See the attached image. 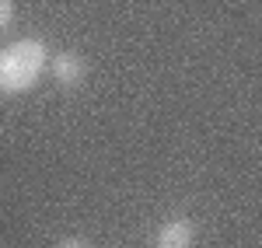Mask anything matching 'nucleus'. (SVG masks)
Here are the masks:
<instances>
[{
  "mask_svg": "<svg viewBox=\"0 0 262 248\" xmlns=\"http://www.w3.org/2000/svg\"><path fill=\"white\" fill-rule=\"evenodd\" d=\"M56 248H88V241H84L81 234H67V238L56 241Z\"/></svg>",
  "mask_w": 262,
  "mask_h": 248,
  "instance_id": "5",
  "label": "nucleus"
},
{
  "mask_svg": "<svg viewBox=\"0 0 262 248\" xmlns=\"http://www.w3.org/2000/svg\"><path fill=\"white\" fill-rule=\"evenodd\" d=\"M49 77L60 87H77L88 77V60H84L81 53H74V49H63V53H56L49 60Z\"/></svg>",
  "mask_w": 262,
  "mask_h": 248,
  "instance_id": "2",
  "label": "nucleus"
},
{
  "mask_svg": "<svg viewBox=\"0 0 262 248\" xmlns=\"http://www.w3.org/2000/svg\"><path fill=\"white\" fill-rule=\"evenodd\" d=\"M14 25V0H0V35Z\"/></svg>",
  "mask_w": 262,
  "mask_h": 248,
  "instance_id": "4",
  "label": "nucleus"
},
{
  "mask_svg": "<svg viewBox=\"0 0 262 248\" xmlns=\"http://www.w3.org/2000/svg\"><path fill=\"white\" fill-rule=\"evenodd\" d=\"M49 70V46L35 35L21 42H11L0 49V95L14 98L32 91L42 81V74Z\"/></svg>",
  "mask_w": 262,
  "mask_h": 248,
  "instance_id": "1",
  "label": "nucleus"
},
{
  "mask_svg": "<svg viewBox=\"0 0 262 248\" xmlns=\"http://www.w3.org/2000/svg\"><path fill=\"white\" fill-rule=\"evenodd\" d=\"M196 234L200 231L189 217H175V220H164L161 228L154 231V248H192Z\"/></svg>",
  "mask_w": 262,
  "mask_h": 248,
  "instance_id": "3",
  "label": "nucleus"
}]
</instances>
